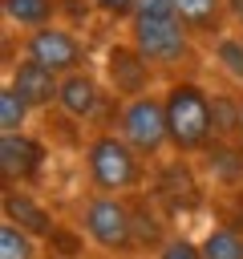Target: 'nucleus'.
I'll return each mask as SVG.
<instances>
[{
	"label": "nucleus",
	"instance_id": "aec40b11",
	"mask_svg": "<svg viewBox=\"0 0 243 259\" xmlns=\"http://www.w3.org/2000/svg\"><path fill=\"white\" fill-rule=\"evenodd\" d=\"M93 4V12L101 16V20H109V24H126L134 12H138V0H89Z\"/></svg>",
	"mask_w": 243,
	"mask_h": 259
},
{
	"label": "nucleus",
	"instance_id": "ddd939ff",
	"mask_svg": "<svg viewBox=\"0 0 243 259\" xmlns=\"http://www.w3.org/2000/svg\"><path fill=\"white\" fill-rule=\"evenodd\" d=\"M174 12L178 20L190 28L194 40L211 45L219 32H227V0H174Z\"/></svg>",
	"mask_w": 243,
	"mask_h": 259
},
{
	"label": "nucleus",
	"instance_id": "4be33fe9",
	"mask_svg": "<svg viewBox=\"0 0 243 259\" xmlns=\"http://www.w3.org/2000/svg\"><path fill=\"white\" fill-rule=\"evenodd\" d=\"M227 24L243 36V0H227Z\"/></svg>",
	"mask_w": 243,
	"mask_h": 259
},
{
	"label": "nucleus",
	"instance_id": "7ed1b4c3",
	"mask_svg": "<svg viewBox=\"0 0 243 259\" xmlns=\"http://www.w3.org/2000/svg\"><path fill=\"white\" fill-rule=\"evenodd\" d=\"M170 150L182 158H198L215 142V97L198 77H174L162 85Z\"/></svg>",
	"mask_w": 243,
	"mask_h": 259
},
{
	"label": "nucleus",
	"instance_id": "f03ea898",
	"mask_svg": "<svg viewBox=\"0 0 243 259\" xmlns=\"http://www.w3.org/2000/svg\"><path fill=\"white\" fill-rule=\"evenodd\" d=\"M150 166L117 130H93L81 142V170L89 190L101 194H138L150 186Z\"/></svg>",
	"mask_w": 243,
	"mask_h": 259
},
{
	"label": "nucleus",
	"instance_id": "dca6fc26",
	"mask_svg": "<svg viewBox=\"0 0 243 259\" xmlns=\"http://www.w3.org/2000/svg\"><path fill=\"white\" fill-rule=\"evenodd\" d=\"M198 243L202 259H243V231L235 223H211Z\"/></svg>",
	"mask_w": 243,
	"mask_h": 259
},
{
	"label": "nucleus",
	"instance_id": "0eeeda50",
	"mask_svg": "<svg viewBox=\"0 0 243 259\" xmlns=\"http://www.w3.org/2000/svg\"><path fill=\"white\" fill-rule=\"evenodd\" d=\"M101 77H105V85H109V93L117 97V101H130V97H142V93H150L154 85H158V69L134 49V40L122 32V36H113L109 45H105V53H101V69H97Z\"/></svg>",
	"mask_w": 243,
	"mask_h": 259
},
{
	"label": "nucleus",
	"instance_id": "f257e3e1",
	"mask_svg": "<svg viewBox=\"0 0 243 259\" xmlns=\"http://www.w3.org/2000/svg\"><path fill=\"white\" fill-rule=\"evenodd\" d=\"M126 36L134 40V49L166 77H198V69L207 65V45L190 36V28L178 16H146L134 12L126 24Z\"/></svg>",
	"mask_w": 243,
	"mask_h": 259
},
{
	"label": "nucleus",
	"instance_id": "6e6552de",
	"mask_svg": "<svg viewBox=\"0 0 243 259\" xmlns=\"http://www.w3.org/2000/svg\"><path fill=\"white\" fill-rule=\"evenodd\" d=\"M20 57H32L40 65H49L53 73H77L89 65V49L85 40L77 36V28H69L65 20H53V24H40L32 32L20 36Z\"/></svg>",
	"mask_w": 243,
	"mask_h": 259
},
{
	"label": "nucleus",
	"instance_id": "2eb2a0df",
	"mask_svg": "<svg viewBox=\"0 0 243 259\" xmlns=\"http://www.w3.org/2000/svg\"><path fill=\"white\" fill-rule=\"evenodd\" d=\"M207 65L219 69L235 89H243V36H239L235 28L219 32V36L207 45Z\"/></svg>",
	"mask_w": 243,
	"mask_h": 259
},
{
	"label": "nucleus",
	"instance_id": "5701e85b",
	"mask_svg": "<svg viewBox=\"0 0 243 259\" xmlns=\"http://www.w3.org/2000/svg\"><path fill=\"white\" fill-rule=\"evenodd\" d=\"M239 134H243V89H239Z\"/></svg>",
	"mask_w": 243,
	"mask_h": 259
},
{
	"label": "nucleus",
	"instance_id": "412c9836",
	"mask_svg": "<svg viewBox=\"0 0 243 259\" xmlns=\"http://www.w3.org/2000/svg\"><path fill=\"white\" fill-rule=\"evenodd\" d=\"M138 12H146V16H178L174 0H138Z\"/></svg>",
	"mask_w": 243,
	"mask_h": 259
},
{
	"label": "nucleus",
	"instance_id": "9b49d317",
	"mask_svg": "<svg viewBox=\"0 0 243 259\" xmlns=\"http://www.w3.org/2000/svg\"><path fill=\"white\" fill-rule=\"evenodd\" d=\"M0 219L16 223L20 231L36 235L40 243H49L61 231V219L49 210V202H40L32 194V186H4V194H0Z\"/></svg>",
	"mask_w": 243,
	"mask_h": 259
},
{
	"label": "nucleus",
	"instance_id": "6ab92c4d",
	"mask_svg": "<svg viewBox=\"0 0 243 259\" xmlns=\"http://www.w3.org/2000/svg\"><path fill=\"white\" fill-rule=\"evenodd\" d=\"M154 259H202V243L182 235V231H170L166 243L154 251Z\"/></svg>",
	"mask_w": 243,
	"mask_h": 259
},
{
	"label": "nucleus",
	"instance_id": "4468645a",
	"mask_svg": "<svg viewBox=\"0 0 243 259\" xmlns=\"http://www.w3.org/2000/svg\"><path fill=\"white\" fill-rule=\"evenodd\" d=\"M0 16L8 28L32 32V28L53 24L61 16V0H0Z\"/></svg>",
	"mask_w": 243,
	"mask_h": 259
},
{
	"label": "nucleus",
	"instance_id": "1a4fd4ad",
	"mask_svg": "<svg viewBox=\"0 0 243 259\" xmlns=\"http://www.w3.org/2000/svg\"><path fill=\"white\" fill-rule=\"evenodd\" d=\"M49 162V146L40 134H0V178L4 186H36Z\"/></svg>",
	"mask_w": 243,
	"mask_h": 259
},
{
	"label": "nucleus",
	"instance_id": "9d476101",
	"mask_svg": "<svg viewBox=\"0 0 243 259\" xmlns=\"http://www.w3.org/2000/svg\"><path fill=\"white\" fill-rule=\"evenodd\" d=\"M4 81L32 105V113H53L61 101V73H53L49 65H40L32 57H16L4 73Z\"/></svg>",
	"mask_w": 243,
	"mask_h": 259
},
{
	"label": "nucleus",
	"instance_id": "39448f33",
	"mask_svg": "<svg viewBox=\"0 0 243 259\" xmlns=\"http://www.w3.org/2000/svg\"><path fill=\"white\" fill-rule=\"evenodd\" d=\"M117 97L109 93L105 77L97 69H77V73H65L61 77V101H57V113H65L69 121H77L85 134L93 130H113V117H117Z\"/></svg>",
	"mask_w": 243,
	"mask_h": 259
},
{
	"label": "nucleus",
	"instance_id": "a211bd4d",
	"mask_svg": "<svg viewBox=\"0 0 243 259\" xmlns=\"http://www.w3.org/2000/svg\"><path fill=\"white\" fill-rule=\"evenodd\" d=\"M28 117H32V105L4 81V85H0V134H20V130H28Z\"/></svg>",
	"mask_w": 243,
	"mask_h": 259
},
{
	"label": "nucleus",
	"instance_id": "f8f14e48",
	"mask_svg": "<svg viewBox=\"0 0 243 259\" xmlns=\"http://www.w3.org/2000/svg\"><path fill=\"white\" fill-rule=\"evenodd\" d=\"M198 178L219 186V190H243V142H223L215 138L198 154Z\"/></svg>",
	"mask_w": 243,
	"mask_h": 259
},
{
	"label": "nucleus",
	"instance_id": "f3484780",
	"mask_svg": "<svg viewBox=\"0 0 243 259\" xmlns=\"http://www.w3.org/2000/svg\"><path fill=\"white\" fill-rule=\"evenodd\" d=\"M0 259H40V239L0 219Z\"/></svg>",
	"mask_w": 243,
	"mask_h": 259
},
{
	"label": "nucleus",
	"instance_id": "423d86ee",
	"mask_svg": "<svg viewBox=\"0 0 243 259\" xmlns=\"http://www.w3.org/2000/svg\"><path fill=\"white\" fill-rule=\"evenodd\" d=\"M113 130L146 158V162H162L170 150V125H166V101H162V89H150L142 97H130L117 105V117H113Z\"/></svg>",
	"mask_w": 243,
	"mask_h": 259
},
{
	"label": "nucleus",
	"instance_id": "20e7f679",
	"mask_svg": "<svg viewBox=\"0 0 243 259\" xmlns=\"http://www.w3.org/2000/svg\"><path fill=\"white\" fill-rule=\"evenodd\" d=\"M77 231L89 247H97L101 255H134L138 239H134V202L130 194H101L89 190L77 206Z\"/></svg>",
	"mask_w": 243,
	"mask_h": 259
}]
</instances>
